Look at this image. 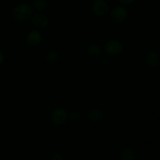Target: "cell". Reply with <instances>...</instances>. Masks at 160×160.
<instances>
[{"label":"cell","instance_id":"5bb4252c","mask_svg":"<svg viewBox=\"0 0 160 160\" xmlns=\"http://www.w3.org/2000/svg\"><path fill=\"white\" fill-rule=\"evenodd\" d=\"M32 8L38 12H42L48 8V2L45 0H35L33 2Z\"/></svg>","mask_w":160,"mask_h":160},{"label":"cell","instance_id":"e0dca14e","mask_svg":"<svg viewBox=\"0 0 160 160\" xmlns=\"http://www.w3.org/2000/svg\"><path fill=\"white\" fill-rule=\"evenodd\" d=\"M109 62H110V59H109V58L107 57V56H104V57L102 58L101 60H100V63H101V65L102 66V67H107L109 64Z\"/></svg>","mask_w":160,"mask_h":160},{"label":"cell","instance_id":"ac0fdd59","mask_svg":"<svg viewBox=\"0 0 160 160\" xmlns=\"http://www.w3.org/2000/svg\"><path fill=\"white\" fill-rule=\"evenodd\" d=\"M4 60H5V56L4 54H3L2 52L0 50V65H2V64L4 62Z\"/></svg>","mask_w":160,"mask_h":160},{"label":"cell","instance_id":"3957f363","mask_svg":"<svg viewBox=\"0 0 160 160\" xmlns=\"http://www.w3.org/2000/svg\"><path fill=\"white\" fill-rule=\"evenodd\" d=\"M104 51L108 56H119L123 52L124 47L122 42L117 39L108 40L104 45Z\"/></svg>","mask_w":160,"mask_h":160},{"label":"cell","instance_id":"277c9868","mask_svg":"<svg viewBox=\"0 0 160 160\" xmlns=\"http://www.w3.org/2000/svg\"><path fill=\"white\" fill-rule=\"evenodd\" d=\"M68 120V112L64 108H56L50 114V121L52 124L60 126L64 124Z\"/></svg>","mask_w":160,"mask_h":160},{"label":"cell","instance_id":"52a82bcc","mask_svg":"<svg viewBox=\"0 0 160 160\" xmlns=\"http://www.w3.org/2000/svg\"><path fill=\"white\" fill-rule=\"evenodd\" d=\"M86 117L91 123H97L104 119L105 113L102 109H100V108L93 107L88 110Z\"/></svg>","mask_w":160,"mask_h":160},{"label":"cell","instance_id":"5b68a950","mask_svg":"<svg viewBox=\"0 0 160 160\" xmlns=\"http://www.w3.org/2000/svg\"><path fill=\"white\" fill-rule=\"evenodd\" d=\"M92 10L98 17H103L109 12V5L106 0H94L92 4Z\"/></svg>","mask_w":160,"mask_h":160},{"label":"cell","instance_id":"9c48e42d","mask_svg":"<svg viewBox=\"0 0 160 160\" xmlns=\"http://www.w3.org/2000/svg\"><path fill=\"white\" fill-rule=\"evenodd\" d=\"M145 62L147 66L152 68H157L159 66V54L156 50H151L148 52L145 56Z\"/></svg>","mask_w":160,"mask_h":160},{"label":"cell","instance_id":"6da1fadb","mask_svg":"<svg viewBox=\"0 0 160 160\" xmlns=\"http://www.w3.org/2000/svg\"><path fill=\"white\" fill-rule=\"evenodd\" d=\"M33 15V8L31 5L23 4L18 5L12 10V17L17 21L23 23L31 18Z\"/></svg>","mask_w":160,"mask_h":160},{"label":"cell","instance_id":"8992f818","mask_svg":"<svg viewBox=\"0 0 160 160\" xmlns=\"http://www.w3.org/2000/svg\"><path fill=\"white\" fill-rule=\"evenodd\" d=\"M31 20L33 25L38 29H45L49 23L48 17L42 12H38L33 14L31 17Z\"/></svg>","mask_w":160,"mask_h":160},{"label":"cell","instance_id":"8fae6325","mask_svg":"<svg viewBox=\"0 0 160 160\" xmlns=\"http://www.w3.org/2000/svg\"><path fill=\"white\" fill-rule=\"evenodd\" d=\"M60 58V54L56 50H49L45 55V60L48 64H55Z\"/></svg>","mask_w":160,"mask_h":160},{"label":"cell","instance_id":"ba28073f","mask_svg":"<svg viewBox=\"0 0 160 160\" xmlns=\"http://www.w3.org/2000/svg\"><path fill=\"white\" fill-rule=\"evenodd\" d=\"M42 41V34L38 30L30 31L26 37V43L28 46L35 47L40 45Z\"/></svg>","mask_w":160,"mask_h":160},{"label":"cell","instance_id":"7c38bea8","mask_svg":"<svg viewBox=\"0 0 160 160\" xmlns=\"http://www.w3.org/2000/svg\"><path fill=\"white\" fill-rule=\"evenodd\" d=\"M87 52L90 57L98 58L102 56V49L97 44H92L87 48Z\"/></svg>","mask_w":160,"mask_h":160},{"label":"cell","instance_id":"2e32d148","mask_svg":"<svg viewBox=\"0 0 160 160\" xmlns=\"http://www.w3.org/2000/svg\"><path fill=\"white\" fill-rule=\"evenodd\" d=\"M136 0H119V2L121 6H130L134 4Z\"/></svg>","mask_w":160,"mask_h":160},{"label":"cell","instance_id":"30bf717a","mask_svg":"<svg viewBox=\"0 0 160 160\" xmlns=\"http://www.w3.org/2000/svg\"><path fill=\"white\" fill-rule=\"evenodd\" d=\"M137 158V152L131 147H126L120 153V159L122 160H134Z\"/></svg>","mask_w":160,"mask_h":160},{"label":"cell","instance_id":"7a4b0ae2","mask_svg":"<svg viewBox=\"0 0 160 160\" xmlns=\"http://www.w3.org/2000/svg\"><path fill=\"white\" fill-rule=\"evenodd\" d=\"M128 10L123 6H115L110 11V20L116 24H121L124 23L128 17Z\"/></svg>","mask_w":160,"mask_h":160},{"label":"cell","instance_id":"4fadbf2b","mask_svg":"<svg viewBox=\"0 0 160 160\" xmlns=\"http://www.w3.org/2000/svg\"><path fill=\"white\" fill-rule=\"evenodd\" d=\"M83 118L82 112L78 109H73L68 112V120L73 123H79Z\"/></svg>","mask_w":160,"mask_h":160},{"label":"cell","instance_id":"9a60e30c","mask_svg":"<svg viewBox=\"0 0 160 160\" xmlns=\"http://www.w3.org/2000/svg\"><path fill=\"white\" fill-rule=\"evenodd\" d=\"M51 160H64V156L59 152H54L50 156Z\"/></svg>","mask_w":160,"mask_h":160}]
</instances>
